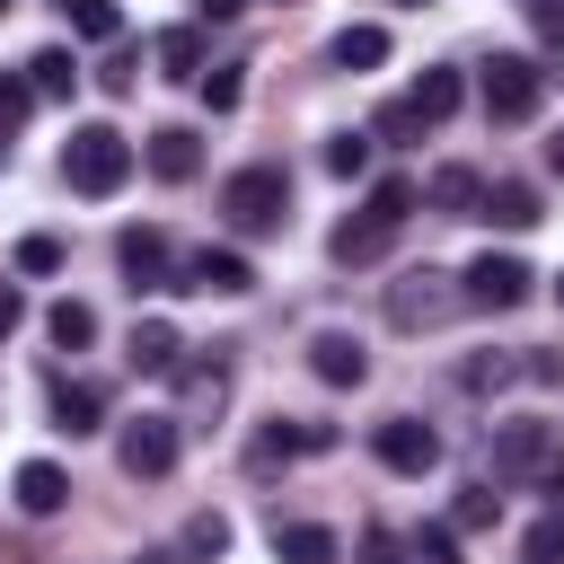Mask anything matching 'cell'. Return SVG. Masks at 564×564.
Here are the masks:
<instances>
[{
	"label": "cell",
	"instance_id": "1",
	"mask_svg": "<svg viewBox=\"0 0 564 564\" xmlns=\"http://www.w3.org/2000/svg\"><path fill=\"white\" fill-rule=\"evenodd\" d=\"M220 220H229L238 238H273V229L291 220V167H273V159L238 167V176L220 185Z\"/></svg>",
	"mask_w": 564,
	"mask_h": 564
},
{
	"label": "cell",
	"instance_id": "2",
	"mask_svg": "<svg viewBox=\"0 0 564 564\" xmlns=\"http://www.w3.org/2000/svg\"><path fill=\"white\" fill-rule=\"evenodd\" d=\"M458 308H467V282L441 273V264H405V273L388 282V326H397V335H432V326H449Z\"/></svg>",
	"mask_w": 564,
	"mask_h": 564
},
{
	"label": "cell",
	"instance_id": "3",
	"mask_svg": "<svg viewBox=\"0 0 564 564\" xmlns=\"http://www.w3.org/2000/svg\"><path fill=\"white\" fill-rule=\"evenodd\" d=\"M123 176H132V141L115 132V123H79L70 141H62V185L70 194H123Z\"/></svg>",
	"mask_w": 564,
	"mask_h": 564
},
{
	"label": "cell",
	"instance_id": "4",
	"mask_svg": "<svg viewBox=\"0 0 564 564\" xmlns=\"http://www.w3.org/2000/svg\"><path fill=\"white\" fill-rule=\"evenodd\" d=\"M476 97H485V123H529L546 106V70L529 53H494L485 79H476Z\"/></svg>",
	"mask_w": 564,
	"mask_h": 564
},
{
	"label": "cell",
	"instance_id": "5",
	"mask_svg": "<svg viewBox=\"0 0 564 564\" xmlns=\"http://www.w3.org/2000/svg\"><path fill=\"white\" fill-rule=\"evenodd\" d=\"M176 449H185V423H176V414H132V423L115 432V467H123V476H141V485H150V476H167V467H176Z\"/></svg>",
	"mask_w": 564,
	"mask_h": 564
},
{
	"label": "cell",
	"instance_id": "6",
	"mask_svg": "<svg viewBox=\"0 0 564 564\" xmlns=\"http://www.w3.org/2000/svg\"><path fill=\"white\" fill-rule=\"evenodd\" d=\"M370 449H379L388 476H432V467H441V432L414 423V414H388V423L370 432Z\"/></svg>",
	"mask_w": 564,
	"mask_h": 564
},
{
	"label": "cell",
	"instance_id": "7",
	"mask_svg": "<svg viewBox=\"0 0 564 564\" xmlns=\"http://www.w3.org/2000/svg\"><path fill=\"white\" fill-rule=\"evenodd\" d=\"M229 379H238L229 344H212L203 361H176V397H185V414H176V423H203V414H220V405H229Z\"/></svg>",
	"mask_w": 564,
	"mask_h": 564
},
{
	"label": "cell",
	"instance_id": "8",
	"mask_svg": "<svg viewBox=\"0 0 564 564\" xmlns=\"http://www.w3.org/2000/svg\"><path fill=\"white\" fill-rule=\"evenodd\" d=\"M555 467V423L520 414V423H494V476H546Z\"/></svg>",
	"mask_w": 564,
	"mask_h": 564
},
{
	"label": "cell",
	"instance_id": "9",
	"mask_svg": "<svg viewBox=\"0 0 564 564\" xmlns=\"http://www.w3.org/2000/svg\"><path fill=\"white\" fill-rule=\"evenodd\" d=\"M115 264H123V282L132 291H176V256H167V229H123L115 238Z\"/></svg>",
	"mask_w": 564,
	"mask_h": 564
},
{
	"label": "cell",
	"instance_id": "10",
	"mask_svg": "<svg viewBox=\"0 0 564 564\" xmlns=\"http://www.w3.org/2000/svg\"><path fill=\"white\" fill-rule=\"evenodd\" d=\"M458 282H467V308H520L538 273H529L520 256H494V247H485V256H476V264H467Z\"/></svg>",
	"mask_w": 564,
	"mask_h": 564
},
{
	"label": "cell",
	"instance_id": "11",
	"mask_svg": "<svg viewBox=\"0 0 564 564\" xmlns=\"http://www.w3.org/2000/svg\"><path fill=\"white\" fill-rule=\"evenodd\" d=\"M176 291H220V300H238V291H256V264H247L238 247H194V256L176 264Z\"/></svg>",
	"mask_w": 564,
	"mask_h": 564
},
{
	"label": "cell",
	"instance_id": "12",
	"mask_svg": "<svg viewBox=\"0 0 564 564\" xmlns=\"http://www.w3.org/2000/svg\"><path fill=\"white\" fill-rule=\"evenodd\" d=\"M308 370H317L326 388H361V379H370V344L344 335V326H326V335H308Z\"/></svg>",
	"mask_w": 564,
	"mask_h": 564
},
{
	"label": "cell",
	"instance_id": "13",
	"mask_svg": "<svg viewBox=\"0 0 564 564\" xmlns=\"http://www.w3.org/2000/svg\"><path fill=\"white\" fill-rule=\"evenodd\" d=\"M388 238H397V220H379V212L361 203V212H344V220H335L326 256H335V264H379V256H388Z\"/></svg>",
	"mask_w": 564,
	"mask_h": 564
},
{
	"label": "cell",
	"instance_id": "14",
	"mask_svg": "<svg viewBox=\"0 0 564 564\" xmlns=\"http://www.w3.org/2000/svg\"><path fill=\"white\" fill-rule=\"evenodd\" d=\"M194 167H203V132L159 123V132H150V176H159V185H194Z\"/></svg>",
	"mask_w": 564,
	"mask_h": 564
},
{
	"label": "cell",
	"instance_id": "15",
	"mask_svg": "<svg viewBox=\"0 0 564 564\" xmlns=\"http://www.w3.org/2000/svg\"><path fill=\"white\" fill-rule=\"evenodd\" d=\"M423 203H432L441 220H476V212H485V176H476V167H432V176H423Z\"/></svg>",
	"mask_w": 564,
	"mask_h": 564
},
{
	"label": "cell",
	"instance_id": "16",
	"mask_svg": "<svg viewBox=\"0 0 564 564\" xmlns=\"http://www.w3.org/2000/svg\"><path fill=\"white\" fill-rule=\"evenodd\" d=\"M123 361H132L141 379H167V370L185 361V335H176L167 317H141V326H132V344H123Z\"/></svg>",
	"mask_w": 564,
	"mask_h": 564
},
{
	"label": "cell",
	"instance_id": "17",
	"mask_svg": "<svg viewBox=\"0 0 564 564\" xmlns=\"http://www.w3.org/2000/svg\"><path fill=\"white\" fill-rule=\"evenodd\" d=\"M106 423V379H53V432H97Z\"/></svg>",
	"mask_w": 564,
	"mask_h": 564
},
{
	"label": "cell",
	"instance_id": "18",
	"mask_svg": "<svg viewBox=\"0 0 564 564\" xmlns=\"http://www.w3.org/2000/svg\"><path fill=\"white\" fill-rule=\"evenodd\" d=\"M9 494H18V511H26V520H53V511L70 502V476H62L53 458H26V467L9 476Z\"/></svg>",
	"mask_w": 564,
	"mask_h": 564
},
{
	"label": "cell",
	"instance_id": "19",
	"mask_svg": "<svg viewBox=\"0 0 564 564\" xmlns=\"http://www.w3.org/2000/svg\"><path fill=\"white\" fill-rule=\"evenodd\" d=\"M476 220H494V229H538V220H546V203H538V185H520V176H494Z\"/></svg>",
	"mask_w": 564,
	"mask_h": 564
},
{
	"label": "cell",
	"instance_id": "20",
	"mask_svg": "<svg viewBox=\"0 0 564 564\" xmlns=\"http://www.w3.org/2000/svg\"><path fill=\"white\" fill-rule=\"evenodd\" d=\"M335 529L326 520H273V564H335Z\"/></svg>",
	"mask_w": 564,
	"mask_h": 564
},
{
	"label": "cell",
	"instance_id": "21",
	"mask_svg": "<svg viewBox=\"0 0 564 564\" xmlns=\"http://www.w3.org/2000/svg\"><path fill=\"white\" fill-rule=\"evenodd\" d=\"M44 335H53V344H62V352H88V344H97V308H88V300H70V291H62V300H53V308H44Z\"/></svg>",
	"mask_w": 564,
	"mask_h": 564
},
{
	"label": "cell",
	"instance_id": "22",
	"mask_svg": "<svg viewBox=\"0 0 564 564\" xmlns=\"http://www.w3.org/2000/svg\"><path fill=\"white\" fill-rule=\"evenodd\" d=\"M511 379H529V352H476V361L458 370V388H467V397H502Z\"/></svg>",
	"mask_w": 564,
	"mask_h": 564
},
{
	"label": "cell",
	"instance_id": "23",
	"mask_svg": "<svg viewBox=\"0 0 564 564\" xmlns=\"http://www.w3.org/2000/svg\"><path fill=\"white\" fill-rule=\"evenodd\" d=\"M326 62H335V70H379V62H388V26H344V35L326 44Z\"/></svg>",
	"mask_w": 564,
	"mask_h": 564
},
{
	"label": "cell",
	"instance_id": "24",
	"mask_svg": "<svg viewBox=\"0 0 564 564\" xmlns=\"http://www.w3.org/2000/svg\"><path fill=\"white\" fill-rule=\"evenodd\" d=\"M405 97H414V115H423V123H449V115H458V97H467V79H458V70H423Z\"/></svg>",
	"mask_w": 564,
	"mask_h": 564
},
{
	"label": "cell",
	"instance_id": "25",
	"mask_svg": "<svg viewBox=\"0 0 564 564\" xmlns=\"http://www.w3.org/2000/svg\"><path fill=\"white\" fill-rule=\"evenodd\" d=\"M150 53H159V70H167V79H203V35H194V26H167Z\"/></svg>",
	"mask_w": 564,
	"mask_h": 564
},
{
	"label": "cell",
	"instance_id": "26",
	"mask_svg": "<svg viewBox=\"0 0 564 564\" xmlns=\"http://www.w3.org/2000/svg\"><path fill=\"white\" fill-rule=\"evenodd\" d=\"M26 88H35V97H70V88H79V62H70L62 44H44V53L26 62Z\"/></svg>",
	"mask_w": 564,
	"mask_h": 564
},
{
	"label": "cell",
	"instance_id": "27",
	"mask_svg": "<svg viewBox=\"0 0 564 564\" xmlns=\"http://www.w3.org/2000/svg\"><path fill=\"white\" fill-rule=\"evenodd\" d=\"M291 458H308V449H300V423H264V432H256V449H247V467H256V476H273V467H291Z\"/></svg>",
	"mask_w": 564,
	"mask_h": 564
},
{
	"label": "cell",
	"instance_id": "28",
	"mask_svg": "<svg viewBox=\"0 0 564 564\" xmlns=\"http://www.w3.org/2000/svg\"><path fill=\"white\" fill-rule=\"evenodd\" d=\"M414 203H423V185H414V176H370V212H379V220H397V229H405V212H414Z\"/></svg>",
	"mask_w": 564,
	"mask_h": 564
},
{
	"label": "cell",
	"instance_id": "29",
	"mask_svg": "<svg viewBox=\"0 0 564 564\" xmlns=\"http://www.w3.org/2000/svg\"><path fill=\"white\" fill-rule=\"evenodd\" d=\"M62 9H70V26H79L88 44H115V35H123V9H115V0H62Z\"/></svg>",
	"mask_w": 564,
	"mask_h": 564
},
{
	"label": "cell",
	"instance_id": "30",
	"mask_svg": "<svg viewBox=\"0 0 564 564\" xmlns=\"http://www.w3.org/2000/svg\"><path fill=\"white\" fill-rule=\"evenodd\" d=\"M238 97H247V70H238V62H212V70H203V106H212V115H238Z\"/></svg>",
	"mask_w": 564,
	"mask_h": 564
},
{
	"label": "cell",
	"instance_id": "31",
	"mask_svg": "<svg viewBox=\"0 0 564 564\" xmlns=\"http://www.w3.org/2000/svg\"><path fill=\"white\" fill-rule=\"evenodd\" d=\"M423 132H432V123L414 115V97H388V106H379V123H370V141H423Z\"/></svg>",
	"mask_w": 564,
	"mask_h": 564
},
{
	"label": "cell",
	"instance_id": "32",
	"mask_svg": "<svg viewBox=\"0 0 564 564\" xmlns=\"http://www.w3.org/2000/svg\"><path fill=\"white\" fill-rule=\"evenodd\" d=\"M326 176H344V185L370 176V132H335V141H326Z\"/></svg>",
	"mask_w": 564,
	"mask_h": 564
},
{
	"label": "cell",
	"instance_id": "33",
	"mask_svg": "<svg viewBox=\"0 0 564 564\" xmlns=\"http://www.w3.org/2000/svg\"><path fill=\"white\" fill-rule=\"evenodd\" d=\"M18 273H62V238L53 229H26L18 238Z\"/></svg>",
	"mask_w": 564,
	"mask_h": 564
},
{
	"label": "cell",
	"instance_id": "34",
	"mask_svg": "<svg viewBox=\"0 0 564 564\" xmlns=\"http://www.w3.org/2000/svg\"><path fill=\"white\" fill-rule=\"evenodd\" d=\"M185 555H229V520L220 511H194L185 520Z\"/></svg>",
	"mask_w": 564,
	"mask_h": 564
},
{
	"label": "cell",
	"instance_id": "35",
	"mask_svg": "<svg viewBox=\"0 0 564 564\" xmlns=\"http://www.w3.org/2000/svg\"><path fill=\"white\" fill-rule=\"evenodd\" d=\"M520 555H529V564H564V511H546V520L520 538Z\"/></svg>",
	"mask_w": 564,
	"mask_h": 564
},
{
	"label": "cell",
	"instance_id": "36",
	"mask_svg": "<svg viewBox=\"0 0 564 564\" xmlns=\"http://www.w3.org/2000/svg\"><path fill=\"white\" fill-rule=\"evenodd\" d=\"M352 564H405V538L370 520V529H361V546H352Z\"/></svg>",
	"mask_w": 564,
	"mask_h": 564
},
{
	"label": "cell",
	"instance_id": "37",
	"mask_svg": "<svg viewBox=\"0 0 564 564\" xmlns=\"http://www.w3.org/2000/svg\"><path fill=\"white\" fill-rule=\"evenodd\" d=\"M26 115H35V88H26V79H0V141H9Z\"/></svg>",
	"mask_w": 564,
	"mask_h": 564
},
{
	"label": "cell",
	"instance_id": "38",
	"mask_svg": "<svg viewBox=\"0 0 564 564\" xmlns=\"http://www.w3.org/2000/svg\"><path fill=\"white\" fill-rule=\"evenodd\" d=\"M494 511H502V494H485V485H467V494H458V529H485Z\"/></svg>",
	"mask_w": 564,
	"mask_h": 564
},
{
	"label": "cell",
	"instance_id": "39",
	"mask_svg": "<svg viewBox=\"0 0 564 564\" xmlns=\"http://www.w3.org/2000/svg\"><path fill=\"white\" fill-rule=\"evenodd\" d=\"M520 9H529V26H538L546 44H564V0H520Z\"/></svg>",
	"mask_w": 564,
	"mask_h": 564
},
{
	"label": "cell",
	"instance_id": "40",
	"mask_svg": "<svg viewBox=\"0 0 564 564\" xmlns=\"http://www.w3.org/2000/svg\"><path fill=\"white\" fill-rule=\"evenodd\" d=\"M414 555H423V564H458V538H449V529H423Z\"/></svg>",
	"mask_w": 564,
	"mask_h": 564
},
{
	"label": "cell",
	"instance_id": "41",
	"mask_svg": "<svg viewBox=\"0 0 564 564\" xmlns=\"http://www.w3.org/2000/svg\"><path fill=\"white\" fill-rule=\"evenodd\" d=\"M18 326H26V291H18V282H0V344H9Z\"/></svg>",
	"mask_w": 564,
	"mask_h": 564
},
{
	"label": "cell",
	"instance_id": "42",
	"mask_svg": "<svg viewBox=\"0 0 564 564\" xmlns=\"http://www.w3.org/2000/svg\"><path fill=\"white\" fill-rule=\"evenodd\" d=\"M97 88H106V97H123V88H132V53H115V62L97 70Z\"/></svg>",
	"mask_w": 564,
	"mask_h": 564
},
{
	"label": "cell",
	"instance_id": "43",
	"mask_svg": "<svg viewBox=\"0 0 564 564\" xmlns=\"http://www.w3.org/2000/svg\"><path fill=\"white\" fill-rule=\"evenodd\" d=\"M538 494H546V511H564V458H555V467L538 476Z\"/></svg>",
	"mask_w": 564,
	"mask_h": 564
},
{
	"label": "cell",
	"instance_id": "44",
	"mask_svg": "<svg viewBox=\"0 0 564 564\" xmlns=\"http://www.w3.org/2000/svg\"><path fill=\"white\" fill-rule=\"evenodd\" d=\"M194 9H203V18H238L247 0H194Z\"/></svg>",
	"mask_w": 564,
	"mask_h": 564
},
{
	"label": "cell",
	"instance_id": "45",
	"mask_svg": "<svg viewBox=\"0 0 564 564\" xmlns=\"http://www.w3.org/2000/svg\"><path fill=\"white\" fill-rule=\"evenodd\" d=\"M132 564H185V555H176V546H150V555H132Z\"/></svg>",
	"mask_w": 564,
	"mask_h": 564
},
{
	"label": "cell",
	"instance_id": "46",
	"mask_svg": "<svg viewBox=\"0 0 564 564\" xmlns=\"http://www.w3.org/2000/svg\"><path fill=\"white\" fill-rule=\"evenodd\" d=\"M546 167H555V176H564V132H555V141H546Z\"/></svg>",
	"mask_w": 564,
	"mask_h": 564
},
{
	"label": "cell",
	"instance_id": "47",
	"mask_svg": "<svg viewBox=\"0 0 564 564\" xmlns=\"http://www.w3.org/2000/svg\"><path fill=\"white\" fill-rule=\"evenodd\" d=\"M555 300H564V282H555Z\"/></svg>",
	"mask_w": 564,
	"mask_h": 564
},
{
	"label": "cell",
	"instance_id": "48",
	"mask_svg": "<svg viewBox=\"0 0 564 564\" xmlns=\"http://www.w3.org/2000/svg\"><path fill=\"white\" fill-rule=\"evenodd\" d=\"M0 9H9V0H0Z\"/></svg>",
	"mask_w": 564,
	"mask_h": 564
},
{
	"label": "cell",
	"instance_id": "49",
	"mask_svg": "<svg viewBox=\"0 0 564 564\" xmlns=\"http://www.w3.org/2000/svg\"><path fill=\"white\" fill-rule=\"evenodd\" d=\"M405 9H414V0H405Z\"/></svg>",
	"mask_w": 564,
	"mask_h": 564
}]
</instances>
